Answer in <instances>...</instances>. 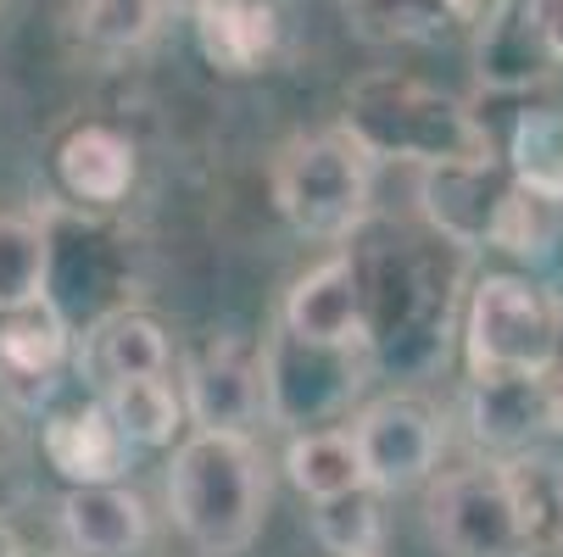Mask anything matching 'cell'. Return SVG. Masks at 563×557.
<instances>
[{
    "label": "cell",
    "mask_w": 563,
    "mask_h": 557,
    "mask_svg": "<svg viewBox=\"0 0 563 557\" xmlns=\"http://www.w3.org/2000/svg\"><path fill=\"white\" fill-rule=\"evenodd\" d=\"M168 513L201 557H240L268 513V468L252 435L196 430L174 446Z\"/></svg>",
    "instance_id": "obj_2"
},
{
    "label": "cell",
    "mask_w": 563,
    "mask_h": 557,
    "mask_svg": "<svg viewBox=\"0 0 563 557\" xmlns=\"http://www.w3.org/2000/svg\"><path fill=\"white\" fill-rule=\"evenodd\" d=\"M530 7V29H536V45L552 67H563V0H525Z\"/></svg>",
    "instance_id": "obj_27"
},
{
    "label": "cell",
    "mask_w": 563,
    "mask_h": 557,
    "mask_svg": "<svg viewBox=\"0 0 563 557\" xmlns=\"http://www.w3.org/2000/svg\"><path fill=\"white\" fill-rule=\"evenodd\" d=\"M536 390H541V430L563 435V368L536 374Z\"/></svg>",
    "instance_id": "obj_28"
},
{
    "label": "cell",
    "mask_w": 563,
    "mask_h": 557,
    "mask_svg": "<svg viewBox=\"0 0 563 557\" xmlns=\"http://www.w3.org/2000/svg\"><path fill=\"white\" fill-rule=\"evenodd\" d=\"M168 0H73V40L90 56H129L163 29Z\"/></svg>",
    "instance_id": "obj_19"
},
{
    "label": "cell",
    "mask_w": 563,
    "mask_h": 557,
    "mask_svg": "<svg viewBox=\"0 0 563 557\" xmlns=\"http://www.w3.org/2000/svg\"><path fill=\"white\" fill-rule=\"evenodd\" d=\"M508 174L536 201L563 196V107H525L508 140Z\"/></svg>",
    "instance_id": "obj_20"
},
{
    "label": "cell",
    "mask_w": 563,
    "mask_h": 557,
    "mask_svg": "<svg viewBox=\"0 0 563 557\" xmlns=\"http://www.w3.org/2000/svg\"><path fill=\"white\" fill-rule=\"evenodd\" d=\"M558 524H563V486H558Z\"/></svg>",
    "instance_id": "obj_32"
},
{
    "label": "cell",
    "mask_w": 563,
    "mask_h": 557,
    "mask_svg": "<svg viewBox=\"0 0 563 557\" xmlns=\"http://www.w3.org/2000/svg\"><path fill=\"white\" fill-rule=\"evenodd\" d=\"M279 330L318 341V346H368V307H363V268L352 252H335L318 268H307L285 307H279Z\"/></svg>",
    "instance_id": "obj_9"
},
{
    "label": "cell",
    "mask_w": 563,
    "mask_h": 557,
    "mask_svg": "<svg viewBox=\"0 0 563 557\" xmlns=\"http://www.w3.org/2000/svg\"><path fill=\"white\" fill-rule=\"evenodd\" d=\"M341 7H346V29L368 45H413L452 29L441 0H341Z\"/></svg>",
    "instance_id": "obj_23"
},
{
    "label": "cell",
    "mask_w": 563,
    "mask_h": 557,
    "mask_svg": "<svg viewBox=\"0 0 563 557\" xmlns=\"http://www.w3.org/2000/svg\"><path fill=\"white\" fill-rule=\"evenodd\" d=\"M101 408L112 413V424L123 430L129 446H174L179 430H185V402L174 396V385L163 374H151V379H123L112 390H101Z\"/></svg>",
    "instance_id": "obj_18"
},
{
    "label": "cell",
    "mask_w": 563,
    "mask_h": 557,
    "mask_svg": "<svg viewBox=\"0 0 563 557\" xmlns=\"http://www.w3.org/2000/svg\"><path fill=\"white\" fill-rule=\"evenodd\" d=\"M463 352H468L474 379L547 374V363H552V296H541L530 279H514V274L474 279V296L463 312Z\"/></svg>",
    "instance_id": "obj_5"
},
{
    "label": "cell",
    "mask_w": 563,
    "mask_h": 557,
    "mask_svg": "<svg viewBox=\"0 0 563 557\" xmlns=\"http://www.w3.org/2000/svg\"><path fill=\"white\" fill-rule=\"evenodd\" d=\"M547 201H536L530 190H508V201H503V212H497V223H492V241L486 246H497V252H514V257H541L547 252Z\"/></svg>",
    "instance_id": "obj_25"
},
{
    "label": "cell",
    "mask_w": 563,
    "mask_h": 557,
    "mask_svg": "<svg viewBox=\"0 0 563 557\" xmlns=\"http://www.w3.org/2000/svg\"><path fill=\"white\" fill-rule=\"evenodd\" d=\"M185 413L196 430L218 435H252V424L268 419V396H263V352L240 335L207 341L190 363V396Z\"/></svg>",
    "instance_id": "obj_8"
},
{
    "label": "cell",
    "mask_w": 563,
    "mask_h": 557,
    "mask_svg": "<svg viewBox=\"0 0 563 557\" xmlns=\"http://www.w3.org/2000/svg\"><path fill=\"white\" fill-rule=\"evenodd\" d=\"M0 557H23V546H18V535L7 530V519H0Z\"/></svg>",
    "instance_id": "obj_31"
},
{
    "label": "cell",
    "mask_w": 563,
    "mask_h": 557,
    "mask_svg": "<svg viewBox=\"0 0 563 557\" xmlns=\"http://www.w3.org/2000/svg\"><path fill=\"white\" fill-rule=\"evenodd\" d=\"M29 497V446L23 430L12 424V408L0 402V519Z\"/></svg>",
    "instance_id": "obj_26"
},
{
    "label": "cell",
    "mask_w": 563,
    "mask_h": 557,
    "mask_svg": "<svg viewBox=\"0 0 563 557\" xmlns=\"http://www.w3.org/2000/svg\"><path fill=\"white\" fill-rule=\"evenodd\" d=\"M541 430V390L536 374L474 379V435L492 446H525Z\"/></svg>",
    "instance_id": "obj_21"
},
{
    "label": "cell",
    "mask_w": 563,
    "mask_h": 557,
    "mask_svg": "<svg viewBox=\"0 0 563 557\" xmlns=\"http://www.w3.org/2000/svg\"><path fill=\"white\" fill-rule=\"evenodd\" d=\"M547 368H563V296L552 301V363Z\"/></svg>",
    "instance_id": "obj_30"
},
{
    "label": "cell",
    "mask_w": 563,
    "mask_h": 557,
    "mask_svg": "<svg viewBox=\"0 0 563 557\" xmlns=\"http://www.w3.org/2000/svg\"><path fill=\"white\" fill-rule=\"evenodd\" d=\"M51 296V229L23 212H0V307Z\"/></svg>",
    "instance_id": "obj_22"
},
{
    "label": "cell",
    "mask_w": 563,
    "mask_h": 557,
    "mask_svg": "<svg viewBox=\"0 0 563 557\" xmlns=\"http://www.w3.org/2000/svg\"><path fill=\"white\" fill-rule=\"evenodd\" d=\"M341 129L374 156V163H413V168H452V163H492V129L479 123L457 96L419 85L401 73H368L346 90Z\"/></svg>",
    "instance_id": "obj_1"
},
{
    "label": "cell",
    "mask_w": 563,
    "mask_h": 557,
    "mask_svg": "<svg viewBox=\"0 0 563 557\" xmlns=\"http://www.w3.org/2000/svg\"><path fill=\"white\" fill-rule=\"evenodd\" d=\"M56 179L78 207H118L134 190V140L112 123H78L56 145Z\"/></svg>",
    "instance_id": "obj_16"
},
{
    "label": "cell",
    "mask_w": 563,
    "mask_h": 557,
    "mask_svg": "<svg viewBox=\"0 0 563 557\" xmlns=\"http://www.w3.org/2000/svg\"><path fill=\"white\" fill-rule=\"evenodd\" d=\"M190 29L207 67L246 78L263 73L279 51V12L274 0H190Z\"/></svg>",
    "instance_id": "obj_13"
},
{
    "label": "cell",
    "mask_w": 563,
    "mask_h": 557,
    "mask_svg": "<svg viewBox=\"0 0 563 557\" xmlns=\"http://www.w3.org/2000/svg\"><path fill=\"white\" fill-rule=\"evenodd\" d=\"M274 207L307 241L341 246L374 212V156L346 129L290 134L274 151Z\"/></svg>",
    "instance_id": "obj_3"
},
{
    "label": "cell",
    "mask_w": 563,
    "mask_h": 557,
    "mask_svg": "<svg viewBox=\"0 0 563 557\" xmlns=\"http://www.w3.org/2000/svg\"><path fill=\"white\" fill-rule=\"evenodd\" d=\"M363 457V486L374 497H401L424 486L441 463V413L419 390H390L346 424Z\"/></svg>",
    "instance_id": "obj_7"
},
{
    "label": "cell",
    "mask_w": 563,
    "mask_h": 557,
    "mask_svg": "<svg viewBox=\"0 0 563 557\" xmlns=\"http://www.w3.org/2000/svg\"><path fill=\"white\" fill-rule=\"evenodd\" d=\"M514 179L492 163H452V168H419V201L435 234H446L452 246H486L492 223L508 201Z\"/></svg>",
    "instance_id": "obj_11"
},
{
    "label": "cell",
    "mask_w": 563,
    "mask_h": 557,
    "mask_svg": "<svg viewBox=\"0 0 563 557\" xmlns=\"http://www.w3.org/2000/svg\"><path fill=\"white\" fill-rule=\"evenodd\" d=\"M430 535L441 557H525V524L508 486V468H457L430 491Z\"/></svg>",
    "instance_id": "obj_6"
},
{
    "label": "cell",
    "mask_w": 563,
    "mask_h": 557,
    "mask_svg": "<svg viewBox=\"0 0 563 557\" xmlns=\"http://www.w3.org/2000/svg\"><path fill=\"white\" fill-rule=\"evenodd\" d=\"M497 7H503V0H441V12H446L452 23H486Z\"/></svg>",
    "instance_id": "obj_29"
},
{
    "label": "cell",
    "mask_w": 563,
    "mask_h": 557,
    "mask_svg": "<svg viewBox=\"0 0 563 557\" xmlns=\"http://www.w3.org/2000/svg\"><path fill=\"white\" fill-rule=\"evenodd\" d=\"M40 452L67 486H118L134 446L123 441V430L112 424V413L101 402H85V408H67V413L45 419Z\"/></svg>",
    "instance_id": "obj_12"
},
{
    "label": "cell",
    "mask_w": 563,
    "mask_h": 557,
    "mask_svg": "<svg viewBox=\"0 0 563 557\" xmlns=\"http://www.w3.org/2000/svg\"><path fill=\"white\" fill-rule=\"evenodd\" d=\"M56 524L73 557H134L151 535V513L129 486H67Z\"/></svg>",
    "instance_id": "obj_14"
},
{
    "label": "cell",
    "mask_w": 563,
    "mask_h": 557,
    "mask_svg": "<svg viewBox=\"0 0 563 557\" xmlns=\"http://www.w3.org/2000/svg\"><path fill=\"white\" fill-rule=\"evenodd\" d=\"M312 535L324 541L330 557H379V541H385L379 497L363 486L330 502H312Z\"/></svg>",
    "instance_id": "obj_24"
},
{
    "label": "cell",
    "mask_w": 563,
    "mask_h": 557,
    "mask_svg": "<svg viewBox=\"0 0 563 557\" xmlns=\"http://www.w3.org/2000/svg\"><path fill=\"white\" fill-rule=\"evenodd\" d=\"M78 374H85L96 390H112L123 379H151L168 374V335L151 312L140 307H118L107 312L101 324L85 335L78 346Z\"/></svg>",
    "instance_id": "obj_15"
},
{
    "label": "cell",
    "mask_w": 563,
    "mask_h": 557,
    "mask_svg": "<svg viewBox=\"0 0 563 557\" xmlns=\"http://www.w3.org/2000/svg\"><path fill=\"white\" fill-rule=\"evenodd\" d=\"M67 318L51 296H34L23 307H0V402L34 408L51 396L62 363H67Z\"/></svg>",
    "instance_id": "obj_10"
},
{
    "label": "cell",
    "mask_w": 563,
    "mask_h": 557,
    "mask_svg": "<svg viewBox=\"0 0 563 557\" xmlns=\"http://www.w3.org/2000/svg\"><path fill=\"white\" fill-rule=\"evenodd\" d=\"M285 474H290V486H296L307 502H330V497L363 491V457H357L352 430L335 424V430H307V435H296L290 452H285Z\"/></svg>",
    "instance_id": "obj_17"
},
{
    "label": "cell",
    "mask_w": 563,
    "mask_h": 557,
    "mask_svg": "<svg viewBox=\"0 0 563 557\" xmlns=\"http://www.w3.org/2000/svg\"><path fill=\"white\" fill-rule=\"evenodd\" d=\"M558 212H563V196H558Z\"/></svg>",
    "instance_id": "obj_33"
},
{
    "label": "cell",
    "mask_w": 563,
    "mask_h": 557,
    "mask_svg": "<svg viewBox=\"0 0 563 557\" xmlns=\"http://www.w3.org/2000/svg\"><path fill=\"white\" fill-rule=\"evenodd\" d=\"M263 352V396L274 424H330L341 419L368 379L374 352L368 346H318L274 324V335L257 346Z\"/></svg>",
    "instance_id": "obj_4"
}]
</instances>
